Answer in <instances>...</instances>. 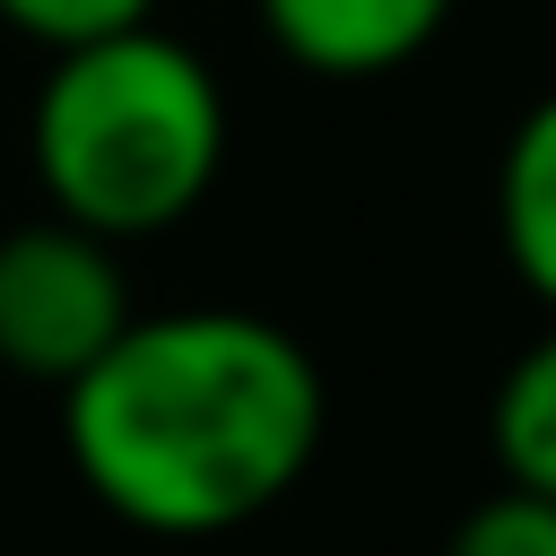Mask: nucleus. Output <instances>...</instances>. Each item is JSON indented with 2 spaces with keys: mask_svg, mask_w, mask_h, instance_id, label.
<instances>
[{
  "mask_svg": "<svg viewBox=\"0 0 556 556\" xmlns=\"http://www.w3.org/2000/svg\"><path fill=\"white\" fill-rule=\"evenodd\" d=\"M330 434L313 348L243 304L130 313L61 391L70 478L139 539H226L278 513Z\"/></svg>",
  "mask_w": 556,
  "mask_h": 556,
  "instance_id": "1",
  "label": "nucleus"
},
{
  "mask_svg": "<svg viewBox=\"0 0 556 556\" xmlns=\"http://www.w3.org/2000/svg\"><path fill=\"white\" fill-rule=\"evenodd\" d=\"M26 165L43 208L122 243L182 226L226 174V87L217 70L165 35H113L87 52L43 61L26 104Z\"/></svg>",
  "mask_w": 556,
  "mask_h": 556,
  "instance_id": "2",
  "label": "nucleus"
},
{
  "mask_svg": "<svg viewBox=\"0 0 556 556\" xmlns=\"http://www.w3.org/2000/svg\"><path fill=\"white\" fill-rule=\"evenodd\" d=\"M130 330L122 252L70 217H26L0 235V374L70 391Z\"/></svg>",
  "mask_w": 556,
  "mask_h": 556,
  "instance_id": "3",
  "label": "nucleus"
},
{
  "mask_svg": "<svg viewBox=\"0 0 556 556\" xmlns=\"http://www.w3.org/2000/svg\"><path fill=\"white\" fill-rule=\"evenodd\" d=\"M460 0H252L269 52L304 78H391L452 26Z\"/></svg>",
  "mask_w": 556,
  "mask_h": 556,
  "instance_id": "4",
  "label": "nucleus"
},
{
  "mask_svg": "<svg viewBox=\"0 0 556 556\" xmlns=\"http://www.w3.org/2000/svg\"><path fill=\"white\" fill-rule=\"evenodd\" d=\"M495 252L504 269L556 313V87L521 104L495 156Z\"/></svg>",
  "mask_w": 556,
  "mask_h": 556,
  "instance_id": "5",
  "label": "nucleus"
},
{
  "mask_svg": "<svg viewBox=\"0 0 556 556\" xmlns=\"http://www.w3.org/2000/svg\"><path fill=\"white\" fill-rule=\"evenodd\" d=\"M486 452H495V478H504L513 495L556 504V321L495 374V400H486Z\"/></svg>",
  "mask_w": 556,
  "mask_h": 556,
  "instance_id": "6",
  "label": "nucleus"
},
{
  "mask_svg": "<svg viewBox=\"0 0 556 556\" xmlns=\"http://www.w3.org/2000/svg\"><path fill=\"white\" fill-rule=\"evenodd\" d=\"M0 26L26 52L61 61V52H87V43H113V35L156 26V0H0Z\"/></svg>",
  "mask_w": 556,
  "mask_h": 556,
  "instance_id": "7",
  "label": "nucleus"
},
{
  "mask_svg": "<svg viewBox=\"0 0 556 556\" xmlns=\"http://www.w3.org/2000/svg\"><path fill=\"white\" fill-rule=\"evenodd\" d=\"M434 556H556V504L495 486V495H478V504L443 530Z\"/></svg>",
  "mask_w": 556,
  "mask_h": 556,
  "instance_id": "8",
  "label": "nucleus"
}]
</instances>
